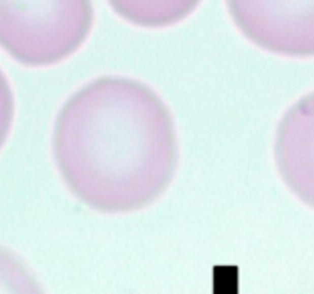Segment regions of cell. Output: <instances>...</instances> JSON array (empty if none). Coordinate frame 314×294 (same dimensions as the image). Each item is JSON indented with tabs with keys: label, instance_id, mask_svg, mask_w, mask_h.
<instances>
[{
	"label": "cell",
	"instance_id": "1",
	"mask_svg": "<svg viewBox=\"0 0 314 294\" xmlns=\"http://www.w3.org/2000/svg\"><path fill=\"white\" fill-rule=\"evenodd\" d=\"M52 153L73 195L107 214L149 206L179 161L167 105L151 87L125 77H99L67 99Z\"/></svg>",
	"mask_w": 314,
	"mask_h": 294
},
{
	"label": "cell",
	"instance_id": "2",
	"mask_svg": "<svg viewBox=\"0 0 314 294\" xmlns=\"http://www.w3.org/2000/svg\"><path fill=\"white\" fill-rule=\"evenodd\" d=\"M91 26L93 6L87 0L0 2V47L22 64L47 67L71 57Z\"/></svg>",
	"mask_w": 314,
	"mask_h": 294
},
{
	"label": "cell",
	"instance_id": "3",
	"mask_svg": "<svg viewBox=\"0 0 314 294\" xmlns=\"http://www.w3.org/2000/svg\"><path fill=\"white\" fill-rule=\"evenodd\" d=\"M232 20L268 53L314 57V0H234Z\"/></svg>",
	"mask_w": 314,
	"mask_h": 294
},
{
	"label": "cell",
	"instance_id": "4",
	"mask_svg": "<svg viewBox=\"0 0 314 294\" xmlns=\"http://www.w3.org/2000/svg\"><path fill=\"white\" fill-rule=\"evenodd\" d=\"M274 157L288 189L314 208V93L296 101L280 119Z\"/></svg>",
	"mask_w": 314,
	"mask_h": 294
},
{
	"label": "cell",
	"instance_id": "5",
	"mask_svg": "<svg viewBox=\"0 0 314 294\" xmlns=\"http://www.w3.org/2000/svg\"><path fill=\"white\" fill-rule=\"evenodd\" d=\"M113 8L127 20L143 26H159L181 20L187 16L196 4L181 0H131V2H113Z\"/></svg>",
	"mask_w": 314,
	"mask_h": 294
},
{
	"label": "cell",
	"instance_id": "6",
	"mask_svg": "<svg viewBox=\"0 0 314 294\" xmlns=\"http://www.w3.org/2000/svg\"><path fill=\"white\" fill-rule=\"evenodd\" d=\"M0 294H45L33 270L0 246Z\"/></svg>",
	"mask_w": 314,
	"mask_h": 294
},
{
	"label": "cell",
	"instance_id": "7",
	"mask_svg": "<svg viewBox=\"0 0 314 294\" xmlns=\"http://www.w3.org/2000/svg\"><path fill=\"white\" fill-rule=\"evenodd\" d=\"M14 117V99H12V89L8 85V79L0 71V149L10 133Z\"/></svg>",
	"mask_w": 314,
	"mask_h": 294
}]
</instances>
